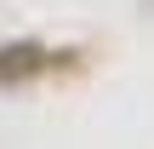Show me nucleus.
<instances>
[{
	"instance_id": "f257e3e1",
	"label": "nucleus",
	"mask_w": 154,
	"mask_h": 149,
	"mask_svg": "<svg viewBox=\"0 0 154 149\" xmlns=\"http://www.w3.org/2000/svg\"><path fill=\"white\" fill-rule=\"evenodd\" d=\"M29 69H40V52H34V46L0 52V80H11V75H29Z\"/></svg>"
}]
</instances>
